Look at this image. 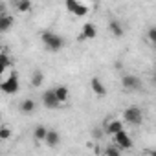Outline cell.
I'll list each match as a JSON object with an SVG mask.
<instances>
[{
  "label": "cell",
  "mask_w": 156,
  "mask_h": 156,
  "mask_svg": "<svg viewBox=\"0 0 156 156\" xmlns=\"http://www.w3.org/2000/svg\"><path fill=\"white\" fill-rule=\"evenodd\" d=\"M11 136H13V132L8 125H0V141H8Z\"/></svg>",
  "instance_id": "ac0fdd59"
},
{
  "label": "cell",
  "mask_w": 156,
  "mask_h": 156,
  "mask_svg": "<svg viewBox=\"0 0 156 156\" xmlns=\"http://www.w3.org/2000/svg\"><path fill=\"white\" fill-rule=\"evenodd\" d=\"M59 141H61V134H59L57 130H50V129H48V132H46V136H44V143H46L48 147H55V145H59Z\"/></svg>",
  "instance_id": "8fae6325"
},
{
  "label": "cell",
  "mask_w": 156,
  "mask_h": 156,
  "mask_svg": "<svg viewBox=\"0 0 156 156\" xmlns=\"http://www.w3.org/2000/svg\"><path fill=\"white\" fill-rule=\"evenodd\" d=\"M123 121L129 123V125H140L143 121V112L140 107H127L123 110Z\"/></svg>",
  "instance_id": "7a4b0ae2"
},
{
  "label": "cell",
  "mask_w": 156,
  "mask_h": 156,
  "mask_svg": "<svg viewBox=\"0 0 156 156\" xmlns=\"http://www.w3.org/2000/svg\"><path fill=\"white\" fill-rule=\"evenodd\" d=\"M13 22H15V19L9 13H2L0 15V33H8L13 28Z\"/></svg>",
  "instance_id": "9c48e42d"
},
{
  "label": "cell",
  "mask_w": 156,
  "mask_h": 156,
  "mask_svg": "<svg viewBox=\"0 0 156 156\" xmlns=\"http://www.w3.org/2000/svg\"><path fill=\"white\" fill-rule=\"evenodd\" d=\"M98 37V28L92 24V22H87L83 24L81 28V33H79V41H92Z\"/></svg>",
  "instance_id": "5b68a950"
},
{
  "label": "cell",
  "mask_w": 156,
  "mask_h": 156,
  "mask_svg": "<svg viewBox=\"0 0 156 156\" xmlns=\"http://www.w3.org/2000/svg\"><path fill=\"white\" fill-rule=\"evenodd\" d=\"M0 51H2V50H0Z\"/></svg>",
  "instance_id": "484cf974"
},
{
  "label": "cell",
  "mask_w": 156,
  "mask_h": 156,
  "mask_svg": "<svg viewBox=\"0 0 156 156\" xmlns=\"http://www.w3.org/2000/svg\"><path fill=\"white\" fill-rule=\"evenodd\" d=\"M19 88H20V83H19V77H17V73H11L6 81H2L0 83V90H2L4 94H17L19 92Z\"/></svg>",
  "instance_id": "3957f363"
},
{
  "label": "cell",
  "mask_w": 156,
  "mask_h": 156,
  "mask_svg": "<svg viewBox=\"0 0 156 156\" xmlns=\"http://www.w3.org/2000/svg\"><path fill=\"white\" fill-rule=\"evenodd\" d=\"M46 132H48V129H46L44 125H37L35 130H33V138H35V141H44Z\"/></svg>",
  "instance_id": "e0dca14e"
},
{
  "label": "cell",
  "mask_w": 156,
  "mask_h": 156,
  "mask_svg": "<svg viewBox=\"0 0 156 156\" xmlns=\"http://www.w3.org/2000/svg\"><path fill=\"white\" fill-rule=\"evenodd\" d=\"M41 101H42V105H44L46 108H50V110H53V108H57V107H61V103L57 101V98H55V94H53V88H50V90H46V92L42 94V98H41Z\"/></svg>",
  "instance_id": "8992f818"
},
{
  "label": "cell",
  "mask_w": 156,
  "mask_h": 156,
  "mask_svg": "<svg viewBox=\"0 0 156 156\" xmlns=\"http://www.w3.org/2000/svg\"><path fill=\"white\" fill-rule=\"evenodd\" d=\"M87 13H88V6H87V4H81V2L77 4V8H75V11H73L75 17H85Z\"/></svg>",
  "instance_id": "ffe728a7"
},
{
  "label": "cell",
  "mask_w": 156,
  "mask_h": 156,
  "mask_svg": "<svg viewBox=\"0 0 156 156\" xmlns=\"http://www.w3.org/2000/svg\"><path fill=\"white\" fill-rule=\"evenodd\" d=\"M31 8H33L31 0H17V9H19L20 13H30Z\"/></svg>",
  "instance_id": "2e32d148"
},
{
  "label": "cell",
  "mask_w": 156,
  "mask_h": 156,
  "mask_svg": "<svg viewBox=\"0 0 156 156\" xmlns=\"http://www.w3.org/2000/svg\"><path fill=\"white\" fill-rule=\"evenodd\" d=\"M121 87L125 90H140L141 88V81L138 75H125L121 79Z\"/></svg>",
  "instance_id": "52a82bcc"
},
{
  "label": "cell",
  "mask_w": 156,
  "mask_h": 156,
  "mask_svg": "<svg viewBox=\"0 0 156 156\" xmlns=\"http://www.w3.org/2000/svg\"><path fill=\"white\" fill-rule=\"evenodd\" d=\"M147 39H149V42L151 44H154L156 42V28L152 26V28H149V31H147Z\"/></svg>",
  "instance_id": "7402d4cb"
},
{
  "label": "cell",
  "mask_w": 156,
  "mask_h": 156,
  "mask_svg": "<svg viewBox=\"0 0 156 156\" xmlns=\"http://www.w3.org/2000/svg\"><path fill=\"white\" fill-rule=\"evenodd\" d=\"M105 154H107V156H119V154H121V149H119L116 143H112V145H108V147L105 149Z\"/></svg>",
  "instance_id": "d6986e66"
},
{
  "label": "cell",
  "mask_w": 156,
  "mask_h": 156,
  "mask_svg": "<svg viewBox=\"0 0 156 156\" xmlns=\"http://www.w3.org/2000/svg\"><path fill=\"white\" fill-rule=\"evenodd\" d=\"M53 94H55V98H57V101H59L61 105L66 103L68 98H70V90H68V87H64V85L55 87V88H53Z\"/></svg>",
  "instance_id": "30bf717a"
},
{
  "label": "cell",
  "mask_w": 156,
  "mask_h": 156,
  "mask_svg": "<svg viewBox=\"0 0 156 156\" xmlns=\"http://www.w3.org/2000/svg\"><path fill=\"white\" fill-rule=\"evenodd\" d=\"M6 9H8V4H6V2H2V0H0V15H2V13H8Z\"/></svg>",
  "instance_id": "cb8c5ba5"
},
{
  "label": "cell",
  "mask_w": 156,
  "mask_h": 156,
  "mask_svg": "<svg viewBox=\"0 0 156 156\" xmlns=\"http://www.w3.org/2000/svg\"><path fill=\"white\" fill-rule=\"evenodd\" d=\"M0 62H2V64H4L6 68H8V66L11 64V61H9V55H8L6 51H0Z\"/></svg>",
  "instance_id": "603a6c76"
},
{
  "label": "cell",
  "mask_w": 156,
  "mask_h": 156,
  "mask_svg": "<svg viewBox=\"0 0 156 156\" xmlns=\"http://www.w3.org/2000/svg\"><path fill=\"white\" fill-rule=\"evenodd\" d=\"M112 140H114V143L123 151V149H130L132 147V138L127 134V130L125 129H121V130H118L116 134H112Z\"/></svg>",
  "instance_id": "277c9868"
},
{
  "label": "cell",
  "mask_w": 156,
  "mask_h": 156,
  "mask_svg": "<svg viewBox=\"0 0 156 156\" xmlns=\"http://www.w3.org/2000/svg\"><path fill=\"white\" fill-rule=\"evenodd\" d=\"M64 4H66V9L70 13H73L75 8H77V4H79V0H64Z\"/></svg>",
  "instance_id": "44dd1931"
},
{
  "label": "cell",
  "mask_w": 156,
  "mask_h": 156,
  "mask_svg": "<svg viewBox=\"0 0 156 156\" xmlns=\"http://www.w3.org/2000/svg\"><path fill=\"white\" fill-rule=\"evenodd\" d=\"M4 70H6V66H4L2 62H0V75H2V73H4Z\"/></svg>",
  "instance_id": "d4e9b609"
},
{
  "label": "cell",
  "mask_w": 156,
  "mask_h": 156,
  "mask_svg": "<svg viewBox=\"0 0 156 156\" xmlns=\"http://www.w3.org/2000/svg\"><path fill=\"white\" fill-rule=\"evenodd\" d=\"M108 30H110L112 37H116V39L123 37V33H125V30H123V26H121L119 20H110V22H108Z\"/></svg>",
  "instance_id": "7c38bea8"
},
{
  "label": "cell",
  "mask_w": 156,
  "mask_h": 156,
  "mask_svg": "<svg viewBox=\"0 0 156 156\" xmlns=\"http://www.w3.org/2000/svg\"><path fill=\"white\" fill-rule=\"evenodd\" d=\"M42 83H44V73H42L41 70H35V72L31 73V87H33V88H39Z\"/></svg>",
  "instance_id": "9a60e30c"
},
{
  "label": "cell",
  "mask_w": 156,
  "mask_h": 156,
  "mask_svg": "<svg viewBox=\"0 0 156 156\" xmlns=\"http://www.w3.org/2000/svg\"><path fill=\"white\" fill-rule=\"evenodd\" d=\"M19 108H20V112H22V114H33V112H35V108H37V103H35L33 99L26 98V99L20 103V107H19Z\"/></svg>",
  "instance_id": "5bb4252c"
},
{
  "label": "cell",
  "mask_w": 156,
  "mask_h": 156,
  "mask_svg": "<svg viewBox=\"0 0 156 156\" xmlns=\"http://www.w3.org/2000/svg\"><path fill=\"white\" fill-rule=\"evenodd\" d=\"M121 129H125V123L123 121H119V119H112V121H108L107 123V127H105V132L107 134H116L118 130H121Z\"/></svg>",
  "instance_id": "4fadbf2b"
},
{
  "label": "cell",
  "mask_w": 156,
  "mask_h": 156,
  "mask_svg": "<svg viewBox=\"0 0 156 156\" xmlns=\"http://www.w3.org/2000/svg\"><path fill=\"white\" fill-rule=\"evenodd\" d=\"M90 88H92V92L98 98H105L107 96V88H105V85H103V81L99 79V77H92L90 79Z\"/></svg>",
  "instance_id": "ba28073f"
},
{
  "label": "cell",
  "mask_w": 156,
  "mask_h": 156,
  "mask_svg": "<svg viewBox=\"0 0 156 156\" xmlns=\"http://www.w3.org/2000/svg\"><path fill=\"white\" fill-rule=\"evenodd\" d=\"M41 41H42L44 48L48 51H51V53H57V51H61L64 48V39L59 33H55V31H42L41 33Z\"/></svg>",
  "instance_id": "6da1fadb"
}]
</instances>
